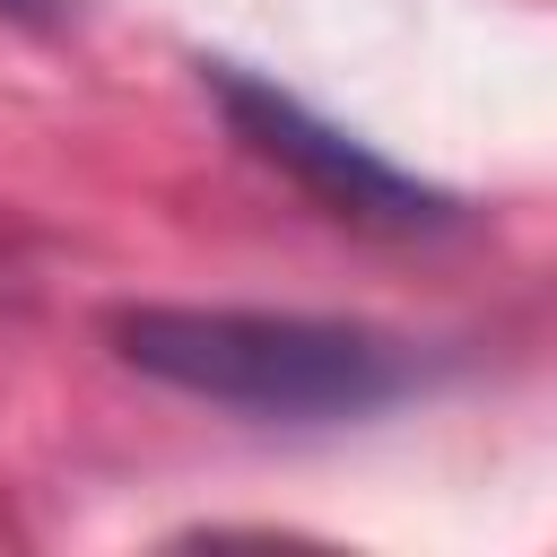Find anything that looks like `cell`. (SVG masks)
Returning <instances> with one entry per match:
<instances>
[{"label":"cell","mask_w":557,"mask_h":557,"mask_svg":"<svg viewBox=\"0 0 557 557\" xmlns=\"http://www.w3.org/2000/svg\"><path fill=\"white\" fill-rule=\"evenodd\" d=\"M0 9H44V0H0Z\"/></svg>","instance_id":"3957f363"},{"label":"cell","mask_w":557,"mask_h":557,"mask_svg":"<svg viewBox=\"0 0 557 557\" xmlns=\"http://www.w3.org/2000/svg\"><path fill=\"white\" fill-rule=\"evenodd\" d=\"M113 348L148 383L252 418H366L418 374L392 331L261 305H131L113 313Z\"/></svg>","instance_id":"6da1fadb"},{"label":"cell","mask_w":557,"mask_h":557,"mask_svg":"<svg viewBox=\"0 0 557 557\" xmlns=\"http://www.w3.org/2000/svg\"><path fill=\"white\" fill-rule=\"evenodd\" d=\"M209 87H218L235 139L252 157H270L278 174H296L322 209L366 218V226H426V218H444V191H426L418 174L383 165L374 148H357L348 131H331L322 113H305L296 96H278V87H261L244 70H209Z\"/></svg>","instance_id":"7a4b0ae2"}]
</instances>
